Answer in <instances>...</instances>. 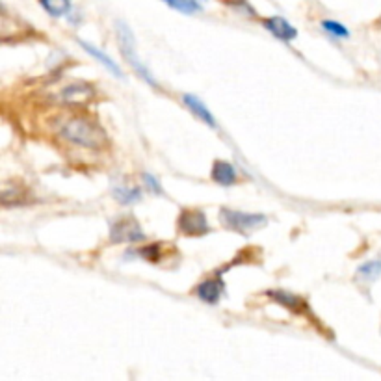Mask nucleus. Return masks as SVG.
I'll use <instances>...</instances> for the list:
<instances>
[{
    "instance_id": "obj_1",
    "label": "nucleus",
    "mask_w": 381,
    "mask_h": 381,
    "mask_svg": "<svg viewBox=\"0 0 381 381\" xmlns=\"http://www.w3.org/2000/svg\"><path fill=\"white\" fill-rule=\"evenodd\" d=\"M62 134L69 141L88 149H101L106 146V134L97 123L86 117H73L62 127Z\"/></svg>"
},
{
    "instance_id": "obj_2",
    "label": "nucleus",
    "mask_w": 381,
    "mask_h": 381,
    "mask_svg": "<svg viewBox=\"0 0 381 381\" xmlns=\"http://www.w3.org/2000/svg\"><path fill=\"white\" fill-rule=\"evenodd\" d=\"M219 219L227 229L242 233V235H250L251 231L264 227L268 224V218L264 214H247V212L229 209H224L219 212Z\"/></svg>"
},
{
    "instance_id": "obj_3",
    "label": "nucleus",
    "mask_w": 381,
    "mask_h": 381,
    "mask_svg": "<svg viewBox=\"0 0 381 381\" xmlns=\"http://www.w3.org/2000/svg\"><path fill=\"white\" fill-rule=\"evenodd\" d=\"M143 238L146 235L134 216H121L110 227V240L114 244H132V242H140Z\"/></svg>"
},
{
    "instance_id": "obj_4",
    "label": "nucleus",
    "mask_w": 381,
    "mask_h": 381,
    "mask_svg": "<svg viewBox=\"0 0 381 381\" xmlns=\"http://www.w3.org/2000/svg\"><path fill=\"white\" fill-rule=\"evenodd\" d=\"M179 233L186 236H203L210 233V225L201 210L184 209L177 219Z\"/></svg>"
},
{
    "instance_id": "obj_5",
    "label": "nucleus",
    "mask_w": 381,
    "mask_h": 381,
    "mask_svg": "<svg viewBox=\"0 0 381 381\" xmlns=\"http://www.w3.org/2000/svg\"><path fill=\"white\" fill-rule=\"evenodd\" d=\"M117 37H120L121 51H123V54H125L127 60H129V62L134 65V69L138 71V75H140V77H143V79L151 84V86H157V82L153 80V77L149 75V71H147V69L143 67L140 62H138L136 51H134V36H132V32L129 30V27H127L125 22H117Z\"/></svg>"
},
{
    "instance_id": "obj_6",
    "label": "nucleus",
    "mask_w": 381,
    "mask_h": 381,
    "mask_svg": "<svg viewBox=\"0 0 381 381\" xmlns=\"http://www.w3.org/2000/svg\"><path fill=\"white\" fill-rule=\"evenodd\" d=\"M93 95H95V89L91 84L73 82V84H67V86L60 91L58 99H60L62 105L79 106V105H86V103H89V101L93 99Z\"/></svg>"
},
{
    "instance_id": "obj_7",
    "label": "nucleus",
    "mask_w": 381,
    "mask_h": 381,
    "mask_svg": "<svg viewBox=\"0 0 381 381\" xmlns=\"http://www.w3.org/2000/svg\"><path fill=\"white\" fill-rule=\"evenodd\" d=\"M195 292H198V296L203 299L205 303H212V305H214V303L219 302L221 294L225 292V283L221 281V279H218V277L207 279V281L199 285Z\"/></svg>"
},
{
    "instance_id": "obj_8",
    "label": "nucleus",
    "mask_w": 381,
    "mask_h": 381,
    "mask_svg": "<svg viewBox=\"0 0 381 381\" xmlns=\"http://www.w3.org/2000/svg\"><path fill=\"white\" fill-rule=\"evenodd\" d=\"M264 27L272 32L273 36L283 39V41H292L294 37L298 36V30L287 19H283V17H270V19L264 21Z\"/></svg>"
},
{
    "instance_id": "obj_9",
    "label": "nucleus",
    "mask_w": 381,
    "mask_h": 381,
    "mask_svg": "<svg viewBox=\"0 0 381 381\" xmlns=\"http://www.w3.org/2000/svg\"><path fill=\"white\" fill-rule=\"evenodd\" d=\"M212 181L221 184V186H233L236 183L235 167L229 162H224V160H216L214 166H212Z\"/></svg>"
},
{
    "instance_id": "obj_10",
    "label": "nucleus",
    "mask_w": 381,
    "mask_h": 381,
    "mask_svg": "<svg viewBox=\"0 0 381 381\" xmlns=\"http://www.w3.org/2000/svg\"><path fill=\"white\" fill-rule=\"evenodd\" d=\"M80 43V47L86 51L88 54H91V56L95 58V60H99L103 65H105L106 69H108L110 73L115 75V77H120V79H123V73H121V69L117 67V63L112 60V58L108 56V54H105L103 51H99V49L95 47V45H91V43H86V41H79Z\"/></svg>"
},
{
    "instance_id": "obj_11",
    "label": "nucleus",
    "mask_w": 381,
    "mask_h": 381,
    "mask_svg": "<svg viewBox=\"0 0 381 381\" xmlns=\"http://www.w3.org/2000/svg\"><path fill=\"white\" fill-rule=\"evenodd\" d=\"M183 101H184V105L188 106V108L192 110L193 114L198 115L199 120L205 121V123H207V125L212 127V129H214V127H216L214 115L210 114V110L207 108V106H205L203 103H201V101H199L198 97H195V95H184Z\"/></svg>"
},
{
    "instance_id": "obj_12",
    "label": "nucleus",
    "mask_w": 381,
    "mask_h": 381,
    "mask_svg": "<svg viewBox=\"0 0 381 381\" xmlns=\"http://www.w3.org/2000/svg\"><path fill=\"white\" fill-rule=\"evenodd\" d=\"M268 296H270L272 299H276L277 303H281L283 307L292 309V311H296V313L303 311V307H305V303H303V299L299 298V296L287 292V290H270Z\"/></svg>"
},
{
    "instance_id": "obj_13",
    "label": "nucleus",
    "mask_w": 381,
    "mask_h": 381,
    "mask_svg": "<svg viewBox=\"0 0 381 381\" xmlns=\"http://www.w3.org/2000/svg\"><path fill=\"white\" fill-rule=\"evenodd\" d=\"M381 276V261L376 259V261H368L365 264H361L357 268V272H355V277H357V281L363 283H372L376 281L377 277Z\"/></svg>"
},
{
    "instance_id": "obj_14",
    "label": "nucleus",
    "mask_w": 381,
    "mask_h": 381,
    "mask_svg": "<svg viewBox=\"0 0 381 381\" xmlns=\"http://www.w3.org/2000/svg\"><path fill=\"white\" fill-rule=\"evenodd\" d=\"M112 192H114V198L123 205H131L134 201H140L141 198L140 188H131V186H125V184H115Z\"/></svg>"
},
{
    "instance_id": "obj_15",
    "label": "nucleus",
    "mask_w": 381,
    "mask_h": 381,
    "mask_svg": "<svg viewBox=\"0 0 381 381\" xmlns=\"http://www.w3.org/2000/svg\"><path fill=\"white\" fill-rule=\"evenodd\" d=\"M49 15L62 17L71 10V0H39Z\"/></svg>"
},
{
    "instance_id": "obj_16",
    "label": "nucleus",
    "mask_w": 381,
    "mask_h": 381,
    "mask_svg": "<svg viewBox=\"0 0 381 381\" xmlns=\"http://www.w3.org/2000/svg\"><path fill=\"white\" fill-rule=\"evenodd\" d=\"M173 10H179L181 13H198L201 11V6L195 0H164Z\"/></svg>"
},
{
    "instance_id": "obj_17",
    "label": "nucleus",
    "mask_w": 381,
    "mask_h": 381,
    "mask_svg": "<svg viewBox=\"0 0 381 381\" xmlns=\"http://www.w3.org/2000/svg\"><path fill=\"white\" fill-rule=\"evenodd\" d=\"M140 255L149 262H158L160 261V255H162V245L153 244V245H147V247H141Z\"/></svg>"
},
{
    "instance_id": "obj_18",
    "label": "nucleus",
    "mask_w": 381,
    "mask_h": 381,
    "mask_svg": "<svg viewBox=\"0 0 381 381\" xmlns=\"http://www.w3.org/2000/svg\"><path fill=\"white\" fill-rule=\"evenodd\" d=\"M322 27L324 30H328L329 34H333L335 37H348L350 36V32L346 30V27H342L340 22L337 21H322Z\"/></svg>"
},
{
    "instance_id": "obj_19",
    "label": "nucleus",
    "mask_w": 381,
    "mask_h": 381,
    "mask_svg": "<svg viewBox=\"0 0 381 381\" xmlns=\"http://www.w3.org/2000/svg\"><path fill=\"white\" fill-rule=\"evenodd\" d=\"M141 179H143V184H146L147 188L151 190L153 193H160L162 190H160V184H158V181L153 175H149V173H143L141 175Z\"/></svg>"
},
{
    "instance_id": "obj_20",
    "label": "nucleus",
    "mask_w": 381,
    "mask_h": 381,
    "mask_svg": "<svg viewBox=\"0 0 381 381\" xmlns=\"http://www.w3.org/2000/svg\"><path fill=\"white\" fill-rule=\"evenodd\" d=\"M227 4L233 6V8H236V10H238V8H244V10H240V11H244L245 15H250V17L255 15V10H253V8H251V6L247 4L245 0H229Z\"/></svg>"
}]
</instances>
